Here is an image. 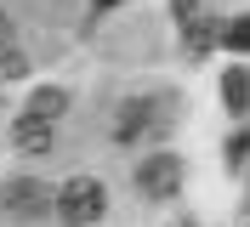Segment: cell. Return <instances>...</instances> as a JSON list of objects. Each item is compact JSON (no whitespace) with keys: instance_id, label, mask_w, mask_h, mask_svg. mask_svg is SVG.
Instances as JSON below:
<instances>
[{"instance_id":"1","label":"cell","mask_w":250,"mask_h":227,"mask_svg":"<svg viewBox=\"0 0 250 227\" xmlns=\"http://www.w3.org/2000/svg\"><path fill=\"white\" fill-rule=\"evenodd\" d=\"M103 210H108V193H103V182H97V176H68V182L57 187V216H62L68 227H91Z\"/></svg>"},{"instance_id":"2","label":"cell","mask_w":250,"mask_h":227,"mask_svg":"<svg viewBox=\"0 0 250 227\" xmlns=\"http://www.w3.org/2000/svg\"><path fill=\"white\" fill-rule=\"evenodd\" d=\"M137 187H142L148 199H171L176 187H182V159H176V153H154V159H142Z\"/></svg>"},{"instance_id":"3","label":"cell","mask_w":250,"mask_h":227,"mask_svg":"<svg viewBox=\"0 0 250 227\" xmlns=\"http://www.w3.org/2000/svg\"><path fill=\"white\" fill-rule=\"evenodd\" d=\"M12 142L23 153H46L51 148V120H34V114H17V125H12Z\"/></svg>"},{"instance_id":"4","label":"cell","mask_w":250,"mask_h":227,"mask_svg":"<svg viewBox=\"0 0 250 227\" xmlns=\"http://www.w3.org/2000/svg\"><path fill=\"white\" fill-rule=\"evenodd\" d=\"M62 108H68V91L46 85V91H34V97H29V108H23V114H34V120H51V125H57Z\"/></svg>"},{"instance_id":"5","label":"cell","mask_w":250,"mask_h":227,"mask_svg":"<svg viewBox=\"0 0 250 227\" xmlns=\"http://www.w3.org/2000/svg\"><path fill=\"white\" fill-rule=\"evenodd\" d=\"M46 187H40V182H6V205H12V210H40V205H46Z\"/></svg>"},{"instance_id":"6","label":"cell","mask_w":250,"mask_h":227,"mask_svg":"<svg viewBox=\"0 0 250 227\" xmlns=\"http://www.w3.org/2000/svg\"><path fill=\"white\" fill-rule=\"evenodd\" d=\"M222 103L233 108V114H245V103H250V74L245 68H228L222 74Z\"/></svg>"},{"instance_id":"7","label":"cell","mask_w":250,"mask_h":227,"mask_svg":"<svg viewBox=\"0 0 250 227\" xmlns=\"http://www.w3.org/2000/svg\"><path fill=\"white\" fill-rule=\"evenodd\" d=\"M182 40H188L193 57H205V51L216 45V23H199V17H193V23H182Z\"/></svg>"},{"instance_id":"8","label":"cell","mask_w":250,"mask_h":227,"mask_svg":"<svg viewBox=\"0 0 250 227\" xmlns=\"http://www.w3.org/2000/svg\"><path fill=\"white\" fill-rule=\"evenodd\" d=\"M216 40L228 45V51H250V17H239V23H222Z\"/></svg>"},{"instance_id":"9","label":"cell","mask_w":250,"mask_h":227,"mask_svg":"<svg viewBox=\"0 0 250 227\" xmlns=\"http://www.w3.org/2000/svg\"><path fill=\"white\" fill-rule=\"evenodd\" d=\"M114 6H125V0H97V12H114Z\"/></svg>"},{"instance_id":"10","label":"cell","mask_w":250,"mask_h":227,"mask_svg":"<svg viewBox=\"0 0 250 227\" xmlns=\"http://www.w3.org/2000/svg\"><path fill=\"white\" fill-rule=\"evenodd\" d=\"M193 6H199V0H176V12H182V17H188V12H193Z\"/></svg>"}]
</instances>
